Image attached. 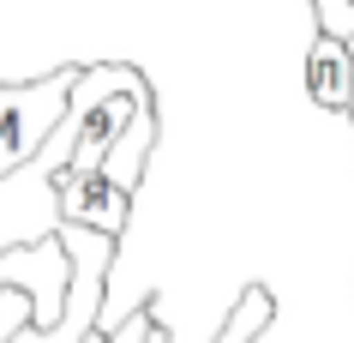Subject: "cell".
Here are the masks:
<instances>
[{"label":"cell","instance_id":"cell-8","mask_svg":"<svg viewBox=\"0 0 354 343\" xmlns=\"http://www.w3.org/2000/svg\"><path fill=\"white\" fill-rule=\"evenodd\" d=\"M145 343H168V331H162V319H156V325H150V331H145Z\"/></svg>","mask_w":354,"mask_h":343},{"label":"cell","instance_id":"cell-2","mask_svg":"<svg viewBox=\"0 0 354 343\" xmlns=\"http://www.w3.org/2000/svg\"><path fill=\"white\" fill-rule=\"evenodd\" d=\"M73 85H78V60L42 78H24V85H0V175H12L48 145V133L66 121Z\"/></svg>","mask_w":354,"mask_h":343},{"label":"cell","instance_id":"cell-1","mask_svg":"<svg viewBox=\"0 0 354 343\" xmlns=\"http://www.w3.org/2000/svg\"><path fill=\"white\" fill-rule=\"evenodd\" d=\"M73 145H78V127L60 121L30 163L0 175V253L42 247L60 235V175L73 163Z\"/></svg>","mask_w":354,"mask_h":343},{"label":"cell","instance_id":"cell-9","mask_svg":"<svg viewBox=\"0 0 354 343\" xmlns=\"http://www.w3.org/2000/svg\"><path fill=\"white\" fill-rule=\"evenodd\" d=\"M348 55H354V37H348ZM348 127H354V103H348Z\"/></svg>","mask_w":354,"mask_h":343},{"label":"cell","instance_id":"cell-3","mask_svg":"<svg viewBox=\"0 0 354 343\" xmlns=\"http://www.w3.org/2000/svg\"><path fill=\"white\" fill-rule=\"evenodd\" d=\"M127 217H132V193H120L102 169L60 175V223H84V229H102V235L120 241Z\"/></svg>","mask_w":354,"mask_h":343},{"label":"cell","instance_id":"cell-6","mask_svg":"<svg viewBox=\"0 0 354 343\" xmlns=\"http://www.w3.org/2000/svg\"><path fill=\"white\" fill-rule=\"evenodd\" d=\"M150 325H156V307L138 301L132 313H120V319H102V337H96V343H145Z\"/></svg>","mask_w":354,"mask_h":343},{"label":"cell","instance_id":"cell-7","mask_svg":"<svg viewBox=\"0 0 354 343\" xmlns=\"http://www.w3.org/2000/svg\"><path fill=\"white\" fill-rule=\"evenodd\" d=\"M30 313H37V301H30V295H24V289H0V343H12L24 331V325H30Z\"/></svg>","mask_w":354,"mask_h":343},{"label":"cell","instance_id":"cell-4","mask_svg":"<svg viewBox=\"0 0 354 343\" xmlns=\"http://www.w3.org/2000/svg\"><path fill=\"white\" fill-rule=\"evenodd\" d=\"M150 151H156V103H145V109L120 127V139L96 157V169L109 175L120 193H138V187H145V175H150Z\"/></svg>","mask_w":354,"mask_h":343},{"label":"cell","instance_id":"cell-5","mask_svg":"<svg viewBox=\"0 0 354 343\" xmlns=\"http://www.w3.org/2000/svg\"><path fill=\"white\" fill-rule=\"evenodd\" d=\"M306 91H313L318 109L348 114V103H354V55H348V42L313 30V49H306Z\"/></svg>","mask_w":354,"mask_h":343}]
</instances>
